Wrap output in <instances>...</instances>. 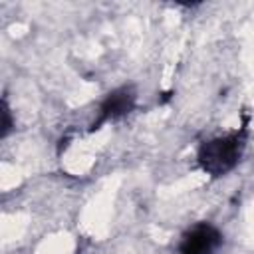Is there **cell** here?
<instances>
[{"instance_id": "1", "label": "cell", "mask_w": 254, "mask_h": 254, "mask_svg": "<svg viewBox=\"0 0 254 254\" xmlns=\"http://www.w3.org/2000/svg\"><path fill=\"white\" fill-rule=\"evenodd\" d=\"M246 139H248V115H244V123L240 125V129L204 141L198 147V155H196L198 167L210 177L226 175L240 161L242 151L246 147Z\"/></svg>"}, {"instance_id": "2", "label": "cell", "mask_w": 254, "mask_h": 254, "mask_svg": "<svg viewBox=\"0 0 254 254\" xmlns=\"http://www.w3.org/2000/svg\"><path fill=\"white\" fill-rule=\"evenodd\" d=\"M135 101H137V93H135L133 85H123V87L113 89V91L103 99V103H101V107H99V117L91 123L89 131H95V129H99L103 123L115 121V119L127 115L129 111H133Z\"/></svg>"}, {"instance_id": "3", "label": "cell", "mask_w": 254, "mask_h": 254, "mask_svg": "<svg viewBox=\"0 0 254 254\" xmlns=\"http://www.w3.org/2000/svg\"><path fill=\"white\" fill-rule=\"evenodd\" d=\"M222 244V234L208 222L192 226L181 240L179 254H214Z\"/></svg>"}, {"instance_id": "4", "label": "cell", "mask_w": 254, "mask_h": 254, "mask_svg": "<svg viewBox=\"0 0 254 254\" xmlns=\"http://www.w3.org/2000/svg\"><path fill=\"white\" fill-rule=\"evenodd\" d=\"M10 131H12V115H10L8 101H6V97H4V99H2V131H0V137L4 139Z\"/></svg>"}]
</instances>
